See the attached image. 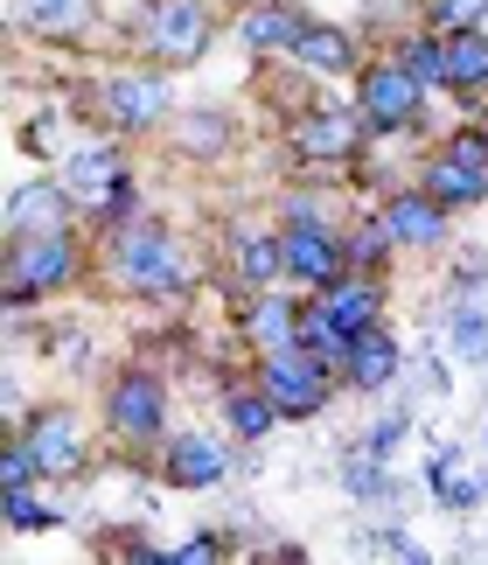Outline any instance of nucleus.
<instances>
[{
  "label": "nucleus",
  "mask_w": 488,
  "mask_h": 565,
  "mask_svg": "<svg viewBox=\"0 0 488 565\" xmlns=\"http://www.w3.org/2000/svg\"><path fill=\"white\" fill-rule=\"evenodd\" d=\"M105 266H113V279L126 294H140V300H174V294H189V258L182 245L161 231V224H126L113 231V252H105Z\"/></svg>",
  "instance_id": "nucleus-1"
},
{
  "label": "nucleus",
  "mask_w": 488,
  "mask_h": 565,
  "mask_svg": "<svg viewBox=\"0 0 488 565\" xmlns=\"http://www.w3.org/2000/svg\"><path fill=\"white\" fill-rule=\"evenodd\" d=\"M279 245H286V279H300V287L336 294L342 279H349V245L328 231V216H321L315 203H294V216H286V231H279Z\"/></svg>",
  "instance_id": "nucleus-2"
},
{
  "label": "nucleus",
  "mask_w": 488,
  "mask_h": 565,
  "mask_svg": "<svg viewBox=\"0 0 488 565\" xmlns=\"http://www.w3.org/2000/svg\"><path fill=\"white\" fill-rule=\"evenodd\" d=\"M210 35H216V21H210L203 0H147V8H140V50L161 63V71L203 63Z\"/></svg>",
  "instance_id": "nucleus-3"
},
{
  "label": "nucleus",
  "mask_w": 488,
  "mask_h": 565,
  "mask_svg": "<svg viewBox=\"0 0 488 565\" xmlns=\"http://www.w3.org/2000/svg\"><path fill=\"white\" fill-rule=\"evenodd\" d=\"M8 279V300L21 308V300H42V294H56V287H71L77 279V245H71V231H35V237H8V266H0Z\"/></svg>",
  "instance_id": "nucleus-4"
},
{
  "label": "nucleus",
  "mask_w": 488,
  "mask_h": 565,
  "mask_svg": "<svg viewBox=\"0 0 488 565\" xmlns=\"http://www.w3.org/2000/svg\"><path fill=\"white\" fill-rule=\"evenodd\" d=\"M418 105H426V84L405 71V56L363 63V77H357V113H363L370 134H405V126H418Z\"/></svg>",
  "instance_id": "nucleus-5"
},
{
  "label": "nucleus",
  "mask_w": 488,
  "mask_h": 565,
  "mask_svg": "<svg viewBox=\"0 0 488 565\" xmlns=\"http://www.w3.org/2000/svg\"><path fill=\"white\" fill-rule=\"evenodd\" d=\"M258 391L279 405V419H315L328 405V363L307 350H279L258 363Z\"/></svg>",
  "instance_id": "nucleus-6"
},
{
  "label": "nucleus",
  "mask_w": 488,
  "mask_h": 565,
  "mask_svg": "<svg viewBox=\"0 0 488 565\" xmlns=\"http://www.w3.org/2000/svg\"><path fill=\"white\" fill-rule=\"evenodd\" d=\"M105 426H113L119 440H132V447L161 440L168 433V384L153 371H126L113 391H105Z\"/></svg>",
  "instance_id": "nucleus-7"
},
{
  "label": "nucleus",
  "mask_w": 488,
  "mask_h": 565,
  "mask_svg": "<svg viewBox=\"0 0 488 565\" xmlns=\"http://www.w3.org/2000/svg\"><path fill=\"white\" fill-rule=\"evenodd\" d=\"M105 119L119 126V134H147V126H161L168 119V105H174V84L161 71H140V77H105Z\"/></svg>",
  "instance_id": "nucleus-8"
},
{
  "label": "nucleus",
  "mask_w": 488,
  "mask_h": 565,
  "mask_svg": "<svg viewBox=\"0 0 488 565\" xmlns=\"http://www.w3.org/2000/svg\"><path fill=\"white\" fill-rule=\"evenodd\" d=\"M370 134L363 113H342V105H307L294 126V154L300 161H357V140Z\"/></svg>",
  "instance_id": "nucleus-9"
},
{
  "label": "nucleus",
  "mask_w": 488,
  "mask_h": 565,
  "mask_svg": "<svg viewBox=\"0 0 488 565\" xmlns=\"http://www.w3.org/2000/svg\"><path fill=\"white\" fill-rule=\"evenodd\" d=\"M119 182H126V168H119V147H105V140H84V147H71V154H63V189H71L84 210H98V216H105V203L119 195Z\"/></svg>",
  "instance_id": "nucleus-10"
},
{
  "label": "nucleus",
  "mask_w": 488,
  "mask_h": 565,
  "mask_svg": "<svg viewBox=\"0 0 488 565\" xmlns=\"http://www.w3.org/2000/svg\"><path fill=\"white\" fill-rule=\"evenodd\" d=\"M35 454V468L50 475V482H63V475H77L84 461H92V447H84V426H77V412H42V419L21 433Z\"/></svg>",
  "instance_id": "nucleus-11"
},
{
  "label": "nucleus",
  "mask_w": 488,
  "mask_h": 565,
  "mask_svg": "<svg viewBox=\"0 0 488 565\" xmlns=\"http://www.w3.org/2000/svg\"><path fill=\"white\" fill-rule=\"evenodd\" d=\"M384 224H391L397 245L433 252L439 237H447V203H439L426 182H418V189H397V195H384Z\"/></svg>",
  "instance_id": "nucleus-12"
},
{
  "label": "nucleus",
  "mask_w": 488,
  "mask_h": 565,
  "mask_svg": "<svg viewBox=\"0 0 488 565\" xmlns=\"http://www.w3.org/2000/svg\"><path fill=\"white\" fill-rule=\"evenodd\" d=\"M300 29H307V14L294 8V0H252V8L237 14V42L252 56H294Z\"/></svg>",
  "instance_id": "nucleus-13"
},
{
  "label": "nucleus",
  "mask_w": 488,
  "mask_h": 565,
  "mask_svg": "<svg viewBox=\"0 0 488 565\" xmlns=\"http://www.w3.org/2000/svg\"><path fill=\"white\" fill-rule=\"evenodd\" d=\"M71 203L77 195L63 182H21L8 195V237H35V231H71Z\"/></svg>",
  "instance_id": "nucleus-14"
},
{
  "label": "nucleus",
  "mask_w": 488,
  "mask_h": 565,
  "mask_svg": "<svg viewBox=\"0 0 488 565\" xmlns=\"http://www.w3.org/2000/svg\"><path fill=\"white\" fill-rule=\"evenodd\" d=\"M224 447L216 440H203V433H182V440H168V454H161V475L174 489H216L224 482Z\"/></svg>",
  "instance_id": "nucleus-15"
},
{
  "label": "nucleus",
  "mask_w": 488,
  "mask_h": 565,
  "mask_svg": "<svg viewBox=\"0 0 488 565\" xmlns=\"http://www.w3.org/2000/svg\"><path fill=\"white\" fill-rule=\"evenodd\" d=\"M244 335H252L265 356L300 350V308H294V300H279L273 287H265V294L252 300V308H244Z\"/></svg>",
  "instance_id": "nucleus-16"
},
{
  "label": "nucleus",
  "mask_w": 488,
  "mask_h": 565,
  "mask_svg": "<svg viewBox=\"0 0 488 565\" xmlns=\"http://www.w3.org/2000/svg\"><path fill=\"white\" fill-rule=\"evenodd\" d=\"M294 63L315 77H349L357 71V42H349V29H328V21H307L300 42H294Z\"/></svg>",
  "instance_id": "nucleus-17"
},
{
  "label": "nucleus",
  "mask_w": 488,
  "mask_h": 565,
  "mask_svg": "<svg viewBox=\"0 0 488 565\" xmlns=\"http://www.w3.org/2000/svg\"><path fill=\"white\" fill-rule=\"evenodd\" d=\"M342 371H349V391H384L397 377V342H391L384 321L349 342V363H342Z\"/></svg>",
  "instance_id": "nucleus-18"
},
{
  "label": "nucleus",
  "mask_w": 488,
  "mask_h": 565,
  "mask_svg": "<svg viewBox=\"0 0 488 565\" xmlns=\"http://www.w3.org/2000/svg\"><path fill=\"white\" fill-rule=\"evenodd\" d=\"M328 315L342 321V335L357 342L363 329H376V321H384V287H376L370 273H349L336 294H328Z\"/></svg>",
  "instance_id": "nucleus-19"
},
{
  "label": "nucleus",
  "mask_w": 488,
  "mask_h": 565,
  "mask_svg": "<svg viewBox=\"0 0 488 565\" xmlns=\"http://www.w3.org/2000/svg\"><path fill=\"white\" fill-rule=\"evenodd\" d=\"M397 56H405V71L426 84V92H454V63H447V35L439 29H418L397 42Z\"/></svg>",
  "instance_id": "nucleus-20"
},
{
  "label": "nucleus",
  "mask_w": 488,
  "mask_h": 565,
  "mask_svg": "<svg viewBox=\"0 0 488 565\" xmlns=\"http://www.w3.org/2000/svg\"><path fill=\"white\" fill-rule=\"evenodd\" d=\"M237 273H244V287H279L286 279V245L273 231H252V237H237Z\"/></svg>",
  "instance_id": "nucleus-21"
},
{
  "label": "nucleus",
  "mask_w": 488,
  "mask_h": 565,
  "mask_svg": "<svg viewBox=\"0 0 488 565\" xmlns=\"http://www.w3.org/2000/svg\"><path fill=\"white\" fill-rule=\"evenodd\" d=\"M426 189H433L447 210H460V203H488V175L460 168L454 154H433V161H426Z\"/></svg>",
  "instance_id": "nucleus-22"
},
{
  "label": "nucleus",
  "mask_w": 488,
  "mask_h": 565,
  "mask_svg": "<svg viewBox=\"0 0 488 565\" xmlns=\"http://www.w3.org/2000/svg\"><path fill=\"white\" fill-rule=\"evenodd\" d=\"M433 503L439 510H475L481 503V495H488V482H468V475H460V447H439L433 454Z\"/></svg>",
  "instance_id": "nucleus-23"
},
{
  "label": "nucleus",
  "mask_w": 488,
  "mask_h": 565,
  "mask_svg": "<svg viewBox=\"0 0 488 565\" xmlns=\"http://www.w3.org/2000/svg\"><path fill=\"white\" fill-rule=\"evenodd\" d=\"M447 63H454V92H481L488 84V35L481 29L447 35Z\"/></svg>",
  "instance_id": "nucleus-24"
},
{
  "label": "nucleus",
  "mask_w": 488,
  "mask_h": 565,
  "mask_svg": "<svg viewBox=\"0 0 488 565\" xmlns=\"http://www.w3.org/2000/svg\"><path fill=\"white\" fill-rule=\"evenodd\" d=\"M0 516H8V531H56L63 510L42 503L35 489H0Z\"/></svg>",
  "instance_id": "nucleus-25"
},
{
  "label": "nucleus",
  "mask_w": 488,
  "mask_h": 565,
  "mask_svg": "<svg viewBox=\"0 0 488 565\" xmlns=\"http://www.w3.org/2000/svg\"><path fill=\"white\" fill-rule=\"evenodd\" d=\"M92 21V0H29V29L42 35H77Z\"/></svg>",
  "instance_id": "nucleus-26"
},
{
  "label": "nucleus",
  "mask_w": 488,
  "mask_h": 565,
  "mask_svg": "<svg viewBox=\"0 0 488 565\" xmlns=\"http://www.w3.org/2000/svg\"><path fill=\"white\" fill-rule=\"evenodd\" d=\"M273 419H279V405L265 398V391H237V398H231V433H237V440H265Z\"/></svg>",
  "instance_id": "nucleus-27"
},
{
  "label": "nucleus",
  "mask_w": 488,
  "mask_h": 565,
  "mask_svg": "<svg viewBox=\"0 0 488 565\" xmlns=\"http://www.w3.org/2000/svg\"><path fill=\"white\" fill-rule=\"evenodd\" d=\"M481 21H488V0H426V29H439V35L481 29Z\"/></svg>",
  "instance_id": "nucleus-28"
},
{
  "label": "nucleus",
  "mask_w": 488,
  "mask_h": 565,
  "mask_svg": "<svg viewBox=\"0 0 488 565\" xmlns=\"http://www.w3.org/2000/svg\"><path fill=\"white\" fill-rule=\"evenodd\" d=\"M349 495H363V503H391L397 482L384 475V461H376V454H357V461H349Z\"/></svg>",
  "instance_id": "nucleus-29"
},
{
  "label": "nucleus",
  "mask_w": 488,
  "mask_h": 565,
  "mask_svg": "<svg viewBox=\"0 0 488 565\" xmlns=\"http://www.w3.org/2000/svg\"><path fill=\"white\" fill-rule=\"evenodd\" d=\"M454 350L468 356V363H488V315L481 308H460L454 315Z\"/></svg>",
  "instance_id": "nucleus-30"
},
{
  "label": "nucleus",
  "mask_w": 488,
  "mask_h": 565,
  "mask_svg": "<svg viewBox=\"0 0 488 565\" xmlns=\"http://www.w3.org/2000/svg\"><path fill=\"white\" fill-rule=\"evenodd\" d=\"M384 245H397V237H391L384 216H376V224L357 237V245H349V273H376V266H384Z\"/></svg>",
  "instance_id": "nucleus-31"
},
{
  "label": "nucleus",
  "mask_w": 488,
  "mask_h": 565,
  "mask_svg": "<svg viewBox=\"0 0 488 565\" xmlns=\"http://www.w3.org/2000/svg\"><path fill=\"white\" fill-rule=\"evenodd\" d=\"M439 154H454L460 168H475V175H488V126H460V134L439 147Z\"/></svg>",
  "instance_id": "nucleus-32"
},
{
  "label": "nucleus",
  "mask_w": 488,
  "mask_h": 565,
  "mask_svg": "<svg viewBox=\"0 0 488 565\" xmlns=\"http://www.w3.org/2000/svg\"><path fill=\"white\" fill-rule=\"evenodd\" d=\"M35 454H29V440H8V447H0V489H29L35 482Z\"/></svg>",
  "instance_id": "nucleus-33"
},
{
  "label": "nucleus",
  "mask_w": 488,
  "mask_h": 565,
  "mask_svg": "<svg viewBox=\"0 0 488 565\" xmlns=\"http://www.w3.org/2000/svg\"><path fill=\"white\" fill-rule=\"evenodd\" d=\"M397 440H405V412H384L370 433H363V454H376V461H391L397 454Z\"/></svg>",
  "instance_id": "nucleus-34"
},
{
  "label": "nucleus",
  "mask_w": 488,
  "mask_h": 565,
  "mask_svg": "<svg viewBox=\"0 0 488 565\" xmlns=\"http://www.w3.org/2000/svg\"><path fill=\"white\" fill-rule=\"evenodd\" d=\"M182 140H189V154H210V147H224V119H216V113H189Z\"/></svg>",
  "instance_id": "nucleus-35"
},
{
  "label": "nucleus",
  "mask_w": 488,
  "mask_h": 565,
  "mask_svg": "<svg viewBox=\"0 0 488 565\" xmlns=\"http://www.w3.org/2000/svg\"><path fill=\"white\" fill-rule=\"evenodd\" d=\"M210 558H224V545H216V537H189V545L161 552V565H210Z\"/></svg>",
  "instance_id": "nucleus-36"
},
{
  "label": "nucleus",
  "mask_w": 488,
  "mask_h": 565,
  "mask_svg": "<svg viewBox=\"0 0 488 565\" xmlns=\"http://www.w3.org/2000/svg\"><path fill=\"white\" fill-rule=\"evenodd\" d=\"M376 552H384V558H405V565H426L433 558V552H418L405 531H376Z\"/></svg>",
  "instance_id": "nucleus-37"
},
{
  "label": "nucleus",
  "mask_w": 488,
  "mask_h": 565,
  "mask_svg": "<svg viewBox=\"0 0 488 565\" xmlns=\"http://www.w3.org/2000/svg\"><path fill=\"white\" fill-rule=\"evenodd\" d=\"M481 447H488V433H481Z\"/></svg>",
  "instance_id": "nucleus-38"
},
{
  "label": "nucleus",
  "mask_w": 488,
  "mask_h": 565,
  "mask_svg": "<svg viewBox=\"0 0 488 565\" xmlns=\"http://www.w3.org/2000/svg\"><path fill=\"white\" fill-rule=\"evenodd\" d=\"M481 126H488V119H481Z\"/></svg>",
  "instance_id": "nucleus-39"
}]
</instances>
